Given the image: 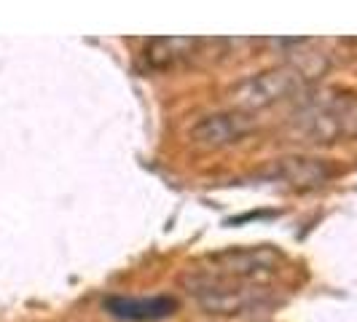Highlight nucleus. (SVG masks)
<instances>
[{
	"label": "nucleus",
	"instance_id": "f257e3e1",
	"mask_svg": "<svg viewBox=\"0 0 357 322\" xmlns=\"http://www.w3.org/2000/svg\"><path fill=\"white\" fill-rule=\"evenodd\" d=\"M183 285L199 304V309L213 317H239V314L258 312L268 304V293L264 290V285L223 277L210 268L185 274Z\"/></svg>",
	"mask_w": 357,
	"mask_h": 322
},
{
	"label": "nucleus",
	"instance_id": "f03ea898",
	"mask_svg": "<svg viewBox=\"0 0 357 322\" xmlns=\"http://www.w3.org/2000/svg\"><path fill=\"white\" fill-rule=\"evenodd\" d=\"M210 271L223 274V277H234L242 282H255L264 285L268 277H274L280 266H282V255L271 250L268 245H258V247H229L207 258Z\"/></svg>",
	"mask_w": 357,
	"mask_h": 322
},
{
	"label": "nucleus",
	"instance_id": "7ed1b4c3",
	"mask_svg": "<svg viewBox=\"0 0 357 322\" xmlns=\"http://www.w3.org/2000/svg\"><path fill=\"white\" fill-rule=\"evenodd\" d=\"M301 86V70L296 68H274V70L258 72L245 78L242 84H236L231 89L234 105L245 113L250 110H261L280 100L290 97L293 91Z\"/></svg>",
	"mask_w": 357,
	"mask_h": 322
},
{
	"label": "nucleus",
	"instance_id": "20e7f679",
	"mask_svg": "<svg viewBox=\"0 0 357 322\" xmlns=\"http://www.w3.org/2000/svg\"><path fill=\"white\" fill-rule=\"evenodd\" d=\"M252 132L250 113L234 107V110H215L199 116L194 124L188 126V137L191 143L202 148H231L242 143Z\"/></svg>",
	"mask_w": 357,
	"mask_h": 322
},
{
	"label": "nucleus",
	"instance_id": "39448f33",
	"mask_svg": "<svg viewBox=\"0 0 357 322\" xmlns=\"http://www.w3.org/2000/svg\"><path fill=\"white\" fill-rule=\"evenodd\" d=\"M298 132L312 137L314 143H331L333 137L344 135L349 129V105L341 100H309L296 113Z\"/></svg>",
	"mask_w": 357,
	"mask_h": 322
},
{
	"label": "nucleus",
	"instance_id": "423d86ee",
	"mask_svg": "<svg viewBox=\"0 0 357 322\" xmlns=\"http://www.w3.org/2000/svg\"><path fill=\"white\" fill-rule=\"evenodd\" d=\"M105 309L126 322H153L172 317L178 312V301L169 296H153V298H132V296H113L105 301Z\"/></svg>",
	"mask_w": 357,
	"mask_h": 322
},
{
	"label": "nucleus",
	"instance_id": "0eeeda50",
	"mask_svg": "<svg viewBox=\"0 0 357 322\" xmlns=\"http://www.w3.org/2000/svg\"><path fill=\"white\" fill-rule=\"evenodd\" d=\"M202 40L197 38H153L145 43L143 59L151 70H169L180 62H188Z\"/></svg>",
	"mask_w": 357,
	"mask_h": 322
},
{
	"label": "nucleus",
	"instance_id": "6e6552de",
	"mask_svg": "<svg viewBox=\"0 0 357 322\" xmlns=\"http://www.w3.org/2000/svg\"><path fill=\"white\" fill-rule=\"evenodd\" d=\"M274 175L296 188H309L328 178V169L317 159H282L274 167Z\"/></svg>",
	"mask_w": 357,
	"mask_h": 322
}]
</instances>
